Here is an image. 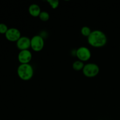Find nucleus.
<instances>
[{
    "instance_id": "obj_1",
    "label": "nucleus",
    "mask_w": 120,
    "mask_h": 120,
    "mask_svg": "<svg viewBox=\"0 0 120 120\" xmlns=\"http://www.w3.org/2000/svg\"><path fill=\"white\" fill-rule=\"evenodd\" d=\"M87 42L91 46L95 48L104 47L107 43V37L104 32L100 30H94L87 38Z\"/></svg>"
},
{
    "instance_id": "obj_2",
    "label": "nucleus",
    "mask_w": 120,
    "mask_h": 120,
    "mask_svg": "<svg viewBox=\"0 0 120 120\" xmlns=\"http://www.w3.org/2000/svg\"><path fill=\"white\" fill-rule=\"evenodd\" d=\"M33 66L29 64H20L17 68V75L20 79L23 81L30 80L34 76Z\"/></svg>"
},
{
    "instance_id": "obj_3",
    "label": "nucleus",
    "mask_w": 120,
    "mask_h": 120,
    "mask_svg": "<svg viewBox=\"0 0 120 120\" xmlns=\"http://www.w3.org/2000/svg\"><path fill=\"white\" fill-rule=\"evenodd\" d=\"M84 76L89 78L96 77L99 74L100 68L98 64L94 63H89L84 64L82 70Z\"/></svg>"
},
{
    "instance_id": "obj_4",
    "label": "nucleus",
    "mask_w": 120,
    "mask_h": 120,
    "mask_svg": "<svg viewBox=\"0 0 120 120\" xmlns=\"http://www.w3.org/2000/svg\"><path fill=\"white\" fill-rule=\"evenodd\" d=\"M45 40L40 35H36L30 39V48L34 51L38 52L43 49Z\"/></svg>"
},
{
    "instance_id": "obj_5",
    "label": "nucleus",
    "mask_w": 120,
    "mask_h": 120,
    "mask_svg": "<svg viewBox=\"0 0 120 120\" xmlns=\"http://www.w3.org/2000/svg\"><path fill=\"white\" fill-rule=\"evenodd\" d=\"M76 56L78 60L84 63L90 59L91 57V52L87 47L80 46L76 49Z\"/></svg>"
},
{
    "instance_id": "obj_6",
    "label": "nucleus",
    "mask_w": 120,
    "mask_h": 120,
    "mask_svg": "<svg viewBox=\"0 0 120 120\" xmlns=\"http://www.w3.org/2000/svg\"><path fill=\"white\" fill-rule=\"evenodd\" d=\"M5 38L9 42H16L21 37V33L16 28H10L5 35Z\"/></svg>"
},
{
    "instance_id": "obj_7",
    "label": "nucleus",
    "mask_w": 120,
    "mask_h": 120,
    "mask_svg": "<svg viewBox=\"0 0 120 120\" xmlns=\"http://www.w3.org/2000/svg\"><path fill=\"white\" fill-rule=\"evenodd\" d=\"M32 59V54L29 50H21L18 55V60L20 64H29Z\"/></svg>"
},
{
    "instance_id": "obj_8",
    "label": "nucleus",
    "mask_w": 120,
    "mask_h": 120,
    "mask_svg": "<svg viewBox=\"0 0 120 120\" xmlns=\"http://www.w3.org/2000/svg\"><path fill=\"white\" fill-rule=\"evenodd\" d=\"M16 45L20 51L29 50L30 48V39L28 36H22L16 42Z\"/></svg>"
},
{
    "instance_id": "obj_9",
    "label": "nucleus",
    "mask_w": 120,
    "mask_h": 120,
    "mask_svg": "<svg viewBox=\"0 0 120 120\" xmlns=\"http://www.w3.org/2000/svg\"><path fill=\"white\" fill-rule=\"evenodd\" d=\"M28 12L30 16L33 17H39L40 14L42 12L41 7L37 4H32L29 5Z\"/></svg>"
},
{
    "instance_id": "obj_10",
    "label": "nucleus",
    "mask_w": 120,
    "mask_h": 120,
    "mask_svg": "<svg viewBox=\"0 0 120 120\" xmlns=\"http://www.w3.org/2000/svg\"><path fill=\"white\" fill-rule=\"evenodd\" d=\"M84 63L82 61L77 60L74 62L72 64L73 69L75 71H82L84 66Z\"/></svg>"
},
{
    "instance_id": "obj_11",
    "label": "nucleus",
    "mask_w": 120,
    "mask_h": 120,
    "mask_svg": "<svg viewBox=\"0 0 120 120\" xmlns=\"http://www.w3.org/2000/svg\"><path fill=\"white\" fill-rule=\"evenodd\" d=\"M92 30H91L90 28L87 26H84L80 30L81 34L83 35V36H85V37L88 38L89 36V35L91 34Z\"/></svg>"
},
{
    "instance_id": "obj_12",
    "label": "nucleus",
    "mask_w": 120,
    "mask_h": 120,
    "mask_svg": "<svg viewBox=\"0 0 120 120\" xmlns=\"http://www.w3.org/2000/svg\"><path fill=\"white\" fill-rule=\"evenodd\" d=\"M39 18L41 21H43V22H46L50 18V15L48 12L43 11L41 12L39 16Z\"/></svg>"
},
{
    "instance_id": "obj_13",
    "label": "nucleus",
    "mask_w": 120,
    "mask_h": 120,
    "mask_svg": "<svg viewBox=\"0 0 120 120\" xmlns=\"http://www.w3.org/2000/svg\"><path fill=\"white\" fill-rule=\"evenodd\" d=\"M48 3L52 9H56L59 5V1L58 0H48Z\"/></svg>"
},
{
    "instance_id": "obj_14",
    "label": "nucleus",
    "mask_w": 120,
    "mask_h": 120,
    "mask_svg": "<svg viewBox=\"0 0 120 120\" xmlns=\"http://www.w3.org/2000/svg\"><path fill=\"white\" fill-rule=\"evenodd\" d=\"M8 27L5 23H0V34L2 35H5L7 32L8 30Z\"/></svg>"
},
{
    "instance_id": "obj_15",
    "label": "nucleus",
    "mask_w": 120,
    "mask_h": 120,
    "mask_svg": "<svg viewBox=\"0 0 120 120\" xmlns=\"http://www.w3.org/2000/svg\"></svg>"
}]
</instances>
